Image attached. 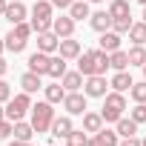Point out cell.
Masks as SVG:
<instances>
[{"label": "cell", "mask_w": 146, "mask_h": 146, "mask_svg": "<svg viewBox=\"0 0 146 146\" xmlns=\"http://www.w3.org/2000/svg\"><path fill=\"white\" fill-rule=\"evenodd\" d=\"M109 83H106V75H89L86 80H83V92H86V98H106L109 92Z\"/></svg>", "instance_id": "cell-6"}, {"label": "cell", "mask_w": 146, "mask_h": 146, "mask_svg": "<svg viewBox=\"0 0 146 146\" xmlns=\"http://www.w3.org/2000/svg\"><path fill=\"white\" fill-rule=\"evenodd\" d=\"M83 75H80V72H66V75L60 78V83L66 86V92H80L83 89Z\"/></svg>", "instance_id": "cell-20"}, {"label": "cell", "mask_w": 146, "mask_h": 146, "mask_svg": "<svg viewBox=\"0 0 146 146\" xmlns=\"http://www.w3.org/2000/svg\"><path fill=\"white\" fill-rule=\"evenodd\" d=\"M26 37H20V35H15V29L6 35V52H12V54H20L23 49H26Z\"/></svg>", "instance_id": "cell-25"}, {"label": "cell", "mask_w": 146, "mask_h": 146, "mask_svg": "<svg viewBox=\"0 0 146 146\" xmlns=\"http://www.w3.org/2000/svg\"><path fill=\"white\" fill-rule=\"evenodd\" d=\"M6 6H9V0H0V17L6 15Z\"/></svg>", "instance_id": "cell-41"}, {"label": "cell", "mask_w": 146, "mask_h": 146, "mask_svg": "<svg viewBox=\"0 0 146 146\" xmlns=\"http://www.w3.org/2000/svg\"><path fill=\"white\" fill-rule=\"evenodd\" d=\"M106 69H112V66H109V52H103V49H86L78 57V72L83 78H89V75H106Z\"/></svg>", "instance_id": "cell-1"}, {"label": "cell", "mask_w": 146, "mask_h": 146, "mask_svg": "<svg viewBox=\"0 0 146 146\" xmlns=\"http://www.w3.org/2000/svg\"><path fill=\"white\" fill-rule=\"evenodd\" d=\"M115 132H117L120 137H132V135H137V123H135L132 117H126V115H123V117L115 123Z\"/></svg>", "instance_id": "cell-26"}, {"label": "cell", "mask_w": 146, "mask_h": 146, "mask_svg": "<svg viewBox=\"0 0 146 146\" xmlns=\"http://www.w3.org/2000/svg\"><path fill=\"white\" fill-rule=\"evenodd\" d=\"M43 92H46V100L49 103H63V98H66V86L63 83H49V86H43Z\"/></svg>", "instance_id": "cell-23"}, {"label": "cell", "mask_w": 146, "mask_h": 146, "mask_svg": "<svg viewBox=\"0 0 146 146\" xmlns=\"http://www.w3.org/2000/svg\"><path fill=\"white\" fill-rule=\"evenodd\" d=\"M89 3H103V0H89Z\"/></svg>", "instance_id": "cell-46"}, {"label": "cell", "mask_w": 146, "mask_h": 146, "mask_svg": "<svg viewBox=\"0 0 146 146\" xmlns=\"http://www.w3.org/2000/svg\"><path fill=\"white\" fill-rule=\"evenodd\" d=\"M49 146H52V143H49Z\"/></svg>", "instance_id": "cell-50"}, {"label": "cell", "mask_w": 146, "mask_h": 146, "mask_svg": "<svg viewBox=\"0 0 146 146\" xmlns=\"http://www.w3.org/2000/svg\"><path fill=\"white\" fill-rule=\"evenodd\" d=\"M3 117H6V106H3V103H0V120H3Z\"/></svg>", "instance_id": "cell-43"}, {"label": "cell", "mask_w": 146, "mask_h": 146, "mask_svg": "<svg viewBox=\"0 0 146 146\" xmlns=\"http://www.w3.org/2000/svg\"><path fill=\"white\" fill-rule=\"evenodd\" d=\"M72 3H75V0H52V6H54V9H60V12H63V9L69 12V6H72Z\"/></svg>", "instance_id": "cell-38"}, {"label": "cell", "mask_w": 146, "mask_h": 146, "mask_svg": "<svg viewBox=\"0 0 146 146\" xmlns=\"http://www.w3.org/2000/svg\"><path fill=\"white\" fill-rule=\"evenodd\" d=\"M6 52V37H0V54Z\"/></svg>", "instance_id": "cell-42"}, {"label": "cell", "mask_w": 146, "mask_h": 146, "mask_svg": "<svg viewBox=\"0 0 146 146\" xmlns=\"http://www.w3.org/2000/svg\"><path fill=\"white\" fill-rule=\"evenodd\" d=\"M143 146H146V137H143Z\"/></svg>", "instance_id": "cell-48"}, {"label": "cell", "mask_w": 146, "mask_h": 146, "mask_svg": "<svg viewBox=\"0 0 146 146\" xmlns=\"http://www.w3.org/2000/svg\"><path fill=\"white\" fill-rule=\"evenodd\" d=\"M9 100H12V86L0 78V103H9Z\"/></svg>", "instance_id": "cell-36"}, {"label": "cell", "mask_w": 146, "mask_h": 146, "mask_svg": "<svg viewBox=\"0 0 146 146\" xmlns=\"http://www.w3.org/2000/svg\"><path fill=\"white\" fill-rule=\"evenodd\" d=\"M89 26H92L98 35H103V32H109V29H112V15H109L106 9H103V12H92Z\"/></svg>", "instance_id": "cell-15"}, {"label": "cell", "mask_w": 146, "mask_h": 146, "mask_svg": "<svg viewBox=\"0 0 146 146\" xmlns=\"http://www.w3.org/2000/svg\"><path fill=\"white\" fill-rule=\"evenodd\" d=\"M37 49L46 52V54H54V52L60 49V37H57L54 32H40V35H37Z\"/></svg>", "instance_id": "cell-13"}, {"label": "cell", "mask_w": 146, "mask_h": 146, "mask_svg": "<svg viewBox=\"0 0 146 146\" xmlns=\"http://www.w3.org/2000/svg\"><path fill=\"white\" fill-rule=\"evenodd\" d=\"M137 3H140V6H146V0H137Z\"/></svg>", "instance_id": "cell-47"}, {"label": "cell", "mask_w": 146, "mask_h": 146, "mask_svg": "<svg viewBox=\"0 0 146 146\" xmlns=\"http://www.w3.org/2000/svg\"><path fill=\"white\" fill-rule=\"evenodd\" d=\"M129 40H132V46H146V20H135L132 23Z\"/></svg>", "instance_id": "cell-21"}, {"label": "cell", "mask_w": 146, "mask_h": 146, "mask_svg": "<svg viewBox=\"0 0 146 146\" xmlns=\"http://www.w3.org/2000/svg\"><path fill=\"white\" fill-rule=\"evenodd\" d=\"M29 112H32V95H29V92L12 95V100L6 103V117H9V120H23Z\"/></svg>", "instance_id": "cell-4"}, {"label": "cell", "mask_w": 146, "mask_h": 146, "mask_svg": "<svg viewBox=\"0 0 146 146\" xmlns=\"http://www.w3.org/2000/svg\"><path fill=\"white\" fill-rule=\"evenodd\" d=\"M66 63H69L66 57H60V54H52V60H49V78L60 80V78L66 75V72H69V69H66Z\"/></svg>", "instance_id": "cell-22"}, {"label": "cell", "mask_w": 146, "mask_h": 146, "mask_svg": "<svg viewBox=\"0 0 146 146\" xmlns=\"http://www.w3.org/2000/svg\"><path fill=\"white\" fill-rule=\"evenodd\" d=\"M32 29H35V35H40V32H52V20H35V17H32Z\"/></svg>", "instance_id": "cell-35"}, {"label": "cell", "mask_w": 146, "mask_h": 146, "mask_svg": "<svg viewBox=\"0 0 146 146\" xmlns=\"http://www.w3.org/2000/svg\"><path fill=\"white\" fill-rule=\"evenodd\" d=\"M75 23L78 20H72V15H60L52 20V32L57 37H75Z\"/></svg>", "instance_id": "cell-8"}, {"label": "cell", "mask_w": 146, "mask_h": 146, "mask_svg": "<svg viewBox=\"0 0 146 146\" xmlns=\"http://www.w3.org/2000/svg\"><path fill=\"white\" fill-rule=\"evenodd\" d=\"M9 3H15V0H9Z\"/></svg>", "instance_id": "cell-49"}, {"label": "cell", "mask_w": 146, "mask_h": 146, "mask_svg": "<svg viewBox=\"0 0 146 146\" xmlns=\"http://www.w3.org/2000/svg\"><path fill=\"white\" fill-rule=\"evenodd\" d=\"M6 72H9V63H6V57H3V54H0V78H3Z\"/></svg>", "instance_id": "cell-39"}, {"label": "cell", "mask_w": 146, "mask_h": 146, "mask_svg": "<svg viewBox=\"0 0 146 146\" xmlns=\"http://www.w3.org/2000/svg\"><path fill=\"white\" fill-rule=\"evenodd\" d=\"M49 60H52V54H46V52H35V54H29V72H37V75H49Z\"/></svg>", "instance_id": "cell-12"}, {"label": "cell", "mask_w": 146, "mask_h": 146, "mask_svg": "<svg viewBox=\"0 0 146 146\" xmlns=\"http://www.w3.org/2000/svg\"><path fill=\"white\" fill-rule=\"evenodd\" d=\"M129 117L140 126V123H146V103H135L132 106V112H129Z\"/></svg>", "instance_id": "cell-32"}, {"label": "cell", "mask_w": 146, "mask_h": 146, "mask_svg": "<svg viewBox=\"0 0 146 146\" xmlns=\"http://www.w3.org/2000/svg\"><path fill=\"white\" fill-rule=\"evenodd\" d=\"M123 112H126V98H123V92H109V95L103 98V109H100L103 120H106V123H117V120L123 117Z\"/></svg>", "instance_id": "cell-3"}, {"label": "cell", "mask_w": 146, "mask_h": 146, "mask_svg": "<svg viewBox=\"0 0 146 146\" xmlns=\"http://www.w3.org/2000/svg\"><path fill=\"white\" fill-rule=\"evenodd\" d=\"M72 132H75L72 115H60V117H54V123H52V137H60V140H66Z\"/></svg>", "instance_id": "cell-9"}, {"label": "cell", "mask_w": 146, "mask_h": 146, "mask_svg": "<svg viewBox=\"0 0 146 146\" xmlns=\"http://www.w3.org/2000/svg\"><path fill=\"white\" fill-rule=\"evenodd\" d=\"M86 143H89V132L86 129H75L66 137V146H86Z\"/></svg>", "instance_id": "cell-29"}, {"label": "cell", "mask_w": 146, "mask_h": 146, "mask_svg": "<svg viewBox=\"0 0 146 146\" xmlns=\"http://www.w3.org/2000/svg\"><path fill=\"white\" fill-rule=\"evenodd\" d=\"M132 75H129V69H123V72H115L112 75V80H109V86H112V92H126V89H132Z\"/></svg>", "instance_id": "cell-17"}, {"label": "cell", "mask_w": 146, "mask_h": 146, "mask_svg": "<svg viewBox=\"0 0 146 146\" xmlns=\"http://www.w3.org/2000/svg\"><path fill=\"white\" fill-rule=\"evenodd\" d=\"M12 135H15V120L3 117V120H0V140H9Z\"/></svg>", "instance_id": "cell-33"}, {"label": "cell", "mask_w": 146, "mask_h": 146, "mask_svg": "<svg viewBox=\"0 0 146 146\" xmlns=\"http://www.w3.org/2000/svg\"><path fill=\"white\" fill-rule=\"evenodd\" d=\"M132 17H123V20H112V29L117 32V35H129V29H132Z\"/></svg>", "instance_id": "cell-34"}, {"label": "cell", "mask_w": 146, "mask_h": 146, "mask_svg": "<svg viewBox=\"0 0 146 146\" xmlns=\"http://www.w3.org/2000/svg\"><path fill=\"white\" fill-rule=\"evenodd\" d=\"M106 12L112 15V20H123V17H132V6H129V0H112Z\"/></svg>", "instance_id": "cell-19"}, {"label": "cell", "mask_w": 146, "mask_h": 146, "mask_svg": "<svg viewBox=\"0 0 146 146\" xmlns=\"http://www.w3.org/2000/svg\"><path fill=\"white\" fill-rule=\"evenodd\" d=\"M35 20H54V6H52V0H35V6L29 12Z\"/></svg>", "instance_id": "cell-14"}, {"label": "cell", "mask_w": 146, "mask_h": 146, "mask_svg": "<svg viewBox=\"0 0 146 146\" xmlns=\"http://www.w3.org/2000/svg\"><path fill=\"white\" fill-rule=\"evenodd\" d=\"M117 146H143V140L137 137V135H132V137H120V143Z\"/></svg>", "instance_id": "cell-37"}, {"label": "cell", "mask_w": 146, "mask_h": 146, "mask_svg": "<svg viewBox=\"0 0 146 146\" xmlns=\"http://www.w3.org/2000/svg\"><path fill=\"white\" fill-rule=\"evenodd\" d=\"M12 26H17V23H23L26 17H29V9L23 6V0H15V3H9L6 6V15H3Z\"/></svg>", "instance_id": "cell-11"}, {"label": "cell", "mask_w": 146, "mask_h": 146, "mask_svg": "<svg viewBox=\"0 0 146 146\" xmlns=\"http://www.w3.org/2000/svg\"><path fill=\"white\" fill-rule=\"evenodd\" d=\"M109 66H112L115 72H123V69H129V52H123V49L112 52V54H109Z\"/></svg>", "instance_id": "cell-27"}, {"label": "cell", "mask_w": 146, "mask_h": 146, "mask_svg": "<svg viewBox=\"0 0 146 146\" xmlns=\"http://www.w3.org/2000/svg\"><path fill=\"white\" fill-rule=\"evenodd\" d=\"M63 109H66V115H86L89 112V106H86V92H66V98H63Z\"/></svg>", "instance_id": "cell-5"}, {"label": "cell", "mask_w": 146, "mask_h": 146, "mask_svg": "<svg viewBox=\"0 0 146 146\" xmlns=\"http://www.w3.org/2000/svg\"><path fill=\"white\" fill-rule=\"evenodd\" d=\"M57 54L66 57V60H78V57L83 54V46H80V40H75V37H60V49H57Z\"/></svg>", "instance_id": "cell-7"}, {"label": "cell", "mask_w": 146, "mask_h": 146, "mask_svg": "<svg viewBox=\"0 0 146 146\" xmlns=\"http://www.w3.org/2000/svg\"><path fill=\"white\" fill-rule=\"evenodd\" d=\"M20 89L23 92H29V95H35V92H40L43 89V75H37V72H23L20 75Z\"/></svg>", "instance_id": "cell-10"}, {"label": "cell", "mask_w": 146, "mask_h": 146, "mask_svg": "<svg viewBox=\"0 0 146 146\" xmlns=\"http://www.w3.org/2000/svg\"><path fill=\"white\" fill-rule=\"evenodd\" d=\"M140 20H146V6H143V17H140Z\"/></svg>", "instance_id": "cell-45"}, {"label": "cell", "mask_w": 146, "mask_h": 146, "mask_svg": "<svg viewBox=\"0 0 146 146\" xmlns=\"http://www.w3.org/2000/svg\"><path fill=\"white\" fill-rule=\"evenodd\" d=\"M69 15H72V20H86V17H92L89 0H75V3L69 6Z\"/></svg>", "instance_id": "cell-24"}, {"label": "cell", "mask_w": 146, "mask_h": 146, "mask_svg": "<svg viewBox=\"0 0 146 146\" xmlns=\"http://www.w3.org/2000/svg\"><path fill=\"white\" fill-rule=\"evenodd\" d=\"M32 126H35V132H52V123H54V103H49V100H37V103H32Z\"/></svg>", "instance_id": "cell-2"}, {"label": "cell", "mask_w": 146, "mask_h": 146, "mask_svg": "<svg viewBox=\"0 0 146 146\" xmlns=\"http://www.w3.org/2000/svg\"><path fill=\"white\" fill-rule=\"evenodd\" d=\"M9 146H32V140H17V137H15Z\"/></svg>", "instance_id": "cell-40"}, {"label": "cell", "mask_w": 146, "mask_h": 146, "mask_svg": "<svg viewBox=\"0 0 146 146\" xmlns=\"http://www.w3.org/2000/svg\"><path fill=\"white\" fill-rule=\"evenodd\" d=\"M140 69H143V80H146V63H143V66H140Z\"/></svg>", "instance_id": "cell-44"}, {"label": "cell", "mask_w": 146, "mask_h": 146, "mask_svg": "<svg viewBox=\"0 0 146 146\" xmlns=\"http://www.w3.org/2000/svg\"><path fill=\"white\" fill-rule=\"evenodd\" d=\"M146 63V49L143 46H132L129 49V69L132 66H143Z\"/></svg>", "instance_id": "cell-30"}, {"label": "cell", "mask_w": 146, "mask_h": 146, "mask_svg": "<svg viewBox=\"0 0 146 146\" xmlns=\"http://www.w3.org/2000/svg\"><path fill=\"white\" fill-rule=\"evenodd\" d=\"M98 49H103V52H117L120 49V35L115 32V29H109V32H103L100 35V40H98Z\"/></svg>", "instance_id": "cell-16"}, {"label": "cell", "mask_w": 146, "mask_h": 146, "mask_svg": "<svg viewBox=\"0 0 146 146\" xmlns=\"http://www.w3.org/2000/svg\"><path fill=\"white\" fill-rule=\"evenodd\" d=\"M37 132H35V126H32V120L26 123V120H15V137L17 140H32Z\"/></svg>", "instance_id": "cell-28"}, {"label": "cell", "mask_w": 146, "mask_h": 146, "mask_svg": "<svg viewBox=\"0 0 146 146\" xmlns=\"http://www.w3.org/2000/svg\"><path fill=\"white\" fill-rule=\"evenodd\" d=\"M129 95H132V100H135V103H146V80H140V83H132Z\"/></svg>", "instance_id": "cell-31"}, {"label": "cell", "mask_w": 146, "mask_h": 146, "mask_svg": "<svg viewBox=\"0 0 146 146\" xmlns=\"http://www.w3.org/2000/svg\"><path fill=\"white\" fill-rule=\"evenodd\" d=\"M103 126H106V120H103L100 112H86V115H83V129H86L89 135H98Z\"/></svg>", "instance_id": "cell-18"}]
</instances>
